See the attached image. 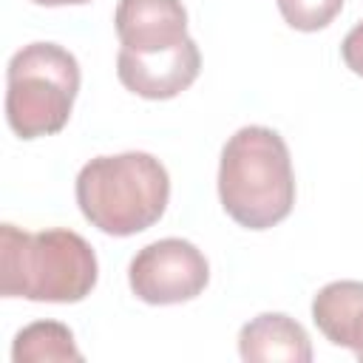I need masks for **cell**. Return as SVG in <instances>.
<instances>
[{"label": "cell", "instance_id": "cell-1", "mask_svg": "<svg viewBox=\"0 0 363 363\" xmlns=\"http://www.w3.org/2000/svg\"><path fill=\"white\" fill-rule=\"evenodd\" d=\"M99 278L94 247L74 230L0 227V292L37 303H77Z\"/></svg>", "mask_w": 363, "mask_h": 363}, {"label": "cell", "instance_id": "cell-2", "mask_svg": "<svg viewBox=\"0 0 363 363\" xmlns=\"http://www.w3.org/2000/svg\"><path fill=\"white\" fill-rule=\"evenodd\" d=\"M218 199L247 230L281 224L295 204V173L284 136L264 125L238 128L221 147Z\"/></svg>", "mask_w": 363, "mask_h": 363}, {"label": "cell", "instance_id": "cell-3", "mask_svg": "<svg viewBox=\"0 0 363 363\" xmlns=\"http://www.w3.org/2000/svg\"><path fill=\"white\" fill-rule=\"evenodd\" d=\"M77 204L105 235L128 238L153 227L170 201L164 164L142 150L96 156L77 173Z\"/></svg>", "mask_w": 363, "mask_h": 363}, {"label": "cell", "instance_id": "cell-4", "mask_svg": "<svg viewBox=\"0 0 363 363\" xmlns=\"http://www.w3.org/2000/svg\"><path fill=\"white\" fill-rule=\"evenodd\" d=\"M79 91V62L57 43L23 45L6 68V119L20 139L60 133Z\"/></svg>", "mask_w": 363, "mask_h": 363}, {"label": "cell", "instance_id": "cell-5", "mask_svg": "<svg viewBox=\"0 0 363 363\" xmlns=\"http://www.w3.org/2000/svg\"><path fill=\"white\" fill-rule=\"evenodd\" d=\"M210 281V264L204 252L184 238H159L142 247L130 267V292L150 306H170L193 301Z\"/></svg>", "mask_w": 363, "mask_h": 363}, {"label": "cell", "instance_id": "cell-6", "mask_svg": "<svg viewBox=\"0 0 363 363\" xmlns=\"http://www.w3.org/2000/svg\"><path fill=\"white\" fill-rule=\"evenodd\" d=\"M201 71V54L196 40H184L176 48L156 54H133L119 48L116 77L119 82L142 99H173L187 91Z\"/></svg>", "mask_w": 363, "mask_h": 363}, {"label": "cell", "instance_id": "cell-7", "mask_svg": "<svg viewBox=\"0 0 363 363\" xmlns=\"http://www.w3.org/2000/svg\"><path fill=\"white\" fill-rule=\"evenodd\" d=\"M113 23L122 48L133 54H156L190 40L182 0H119Z\"/></svg>", "mask_w": 363, "mask_h": 363}, {"label": "cell", "instance_id": "cell-8", "mask_svg": "<svg viewBox=\"0 0 363 363\" xmlns=\"http://www.w3.org/2000/svg\"><path fill=\"white\" fill-rule=\"evenodd\" d=\"M238 354L247 363H309L312 343L295 318L284 312H264L241 326Z\"/></svg>", "mask_w": 363, "mask_h": 363}, {"label": "cell", "instance_id": "cell-9", "mask_svg": "<svg viewBox=\"0 0 363 363\" xmlns=\"http://www.w3.org/2000/svg\"><path fill=\"white\" fill-rule=\"evenodd\" d=\"M312 320L332 346L363 349V281H332L312 298Z\"/></svg>", "mask_w": 363, "mask_h": 363}, {"label": "cell", "instance_id": "cell-10", "mask_svg": "<svg viewBox=\"0 0 363 363\" xmlns=\"http://www.w3.org/2000/svg\"><path fill=\"white\" fill-rule=\"evenodd\" d=\"M14 363H62L82 360V352L74 343V332L60 320H34L14 335L11 343Z\"/></svg>", "mask_w": 363, "mask_h": 363}, {"label": "cell", "instance_id": "cell-11", "mask_svg": "<svg viewBox=\"0 0 363 363\" xmlns=\"http://www.w3.org/2000/svg\"><path fill=\"white\" fill-rule=\"evenodd\" d=\"M286 26L295 31H320L343 9V0H275Z\"/></svg>", "mask_w": 363, "mask_h": 363}, {"label": "cell", "instance_id": "cell-12", "mask_svg": "<svg viewBox=\"0 0 363 363\" xmlns=\"http://www.w3.org/2000/svg\"><path fill=\"white\" fill-rule=\"evenodd\" d=\"M340 57L346 62V68L357 77H363V20L343 37L340 43Z\"/></svg>", "mask_w": 363, "mask_h": 363}, {"label": "cell", "instance_id": "cell-13", "mask_svg": "<svg viewBox=\"0 0 363 363\" xmlns=\"http://www.w3.org/2000/svg\"><path fill=\"white\" fill-rule=\"evenodd\" d=\"M31 3H37V6H82V3H91V0H31Z\"/></svg>", "mask_w": 363, "mask_h": 363}, {"label": "cell", "instance_id": "cell-14", "mask_svg": "<svg viewBox=\"0 0 363 363\" xmlns=\"http://www.w3.org/2000/svg\"><path fill=\"white\" fill-rule=\"evenodd\" d=\"M354 354H357V360H360V363H363V349H360V352H354Z\"/></svg>", "mask_w": 363, "mask_h": 363}]
</instances>
